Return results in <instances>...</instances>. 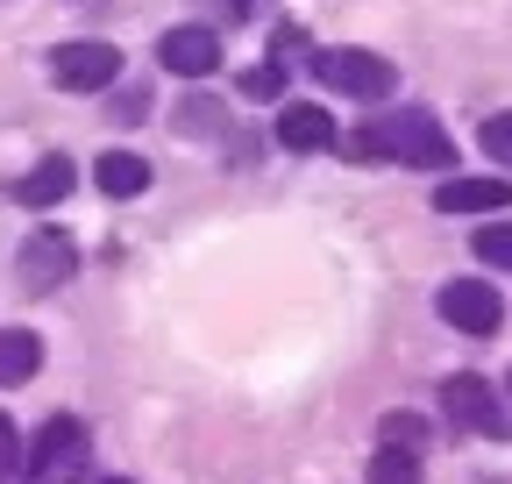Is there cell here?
<instances>
[{
  "instance_id": "cell-1",
  "label": "cell",
  "mask_w": 512,
  "mask_h": 484,
  "mask_svg": "<svg viewBox=\"0 0 512 484\" xmlns=\"http://www.w3.org/2000/svg\"><path fill=\"white\" fill-rule=\"evenodd\" d=\"M349 157H377V164H413V171H448L456 164V143L441 136V121L427 107H392V114H370L356 121V136L342 143Z\"/></svg>"
},
{
  "instance_id": "cell-11",
  "label": "cell",
  "mask_w": 512,
  "mask_h": 484,
  "mask_svg": "<svg viewBox=\"0 0 512 484\" xmlns=\"http://www.w3.org/2000/svg\"><path fill=\"white\" fill-rule=\"evenodd\" d=\"M93 186H100L107 200H143V193H150V164H143L136 150H100V157H93Z\"/></svg>"
},
{
  "instance_id": "cell-22",
  "label": "cell",
  "mask_w": 512,
  "mask_h": 484,
  "mask_svg": "<svg viewBox=\"0 0 512 484\" xmlns=\"http://www.w3.org/2000/svg\"><path fill=\"white\" fill-rule=\"evenodd\" d=\"M505 413H512V378H505Z\"/></svg>"
},
{
  "instance_id": "cell-7",
  "label": "cell",
  "mask_w": 512,
  "mask_h": 484,
  "mask_svg": "<svg viewBox=\"0 0 512 484\" xmlns=\"http://www.w3.org/2000/svg\"><path fill=\"white\" fill-rule=\"evenodd\" d=\"M434 307L456 335H498V321H505V299H498L491 278H448Z\"/></svg>"
},
{
  "instance_id": "cell-14",
  "label": "cell",
  "mask_w": 512,
  "mask_h": 484,
  "mask_svg": "<svg viewBox=\"0 0 512 484\" xmlns=\"http://www.w3.org/2000/svg\"><path fill=\"white\" fill-rule=\"evenodd\" d=\"M43 371V342L29 328H0V392L8 385H29Z\"/></svg>"
},
{
  "instance_id": "cell-19",
  "label": "cell",
  "mask_w": 512,
  "mask_h": 484,
  "mask_svg": "<svg viewBox=\"0 0 512 484\" xmlns=\"http://www.w3.org/2000/svg\"><path fill=\"white\" fill-rule=\"evenodd\" d=\"M484 157H491V164H505V171H512V107H505V114H491V121H484Z\"/></svg>"
},
{
  "instance_id": "cell-12",
  "label": "cell",
  "mask_w": 512,
  "mask_h": 484,
  "mask_svg": "<svg viewBox=\"0 0 512 484\" xmlns=\"http://www.w3.org/2000/svg\"><path fill=\"white\" fill-rule=\"evenodd\" d=\"M72 186H79V164H72V157H43L36 171H22L15 200H22V207H57Z\"/></svg>"
},
{
  "instance_id": "cell-8",
  "label": "cell",
  "mask_w": 512,
  "mask_h": 484,
  "mask_svg": "<svg viewBox=\"0 0 512 484\" xmlns=\"http://www.w3.org/2000/svg\"><path fill=\"white\" fill-rule=\"evenodd\" d=\"M157 65L178 72V79H192V86H207V79L221 72V36L200 29V22H178V29L157 36Z\"/></svg>"
},
{
  "instance_id": "cell-15",
  "label": "cell",
  "mask_w": 512,
  "mask_h": 484,
  "mask_svg": "<svg viewBox=\"0 0 512 484\" xmlns=\"http://www.w3.org/2000/svg\"><path fill=\"white\" fill-rule=\"evenodd\" d=\"M470 250H477V264H484V271H512V221H484Z\"/></svg>"
},
{
  "instance_id": "cell-4",
  "label": "cell",
  "mask_w": 512,
  "mask_h": 484,
  "mask_svg": "<svg viewBox=\"0 0 512 484\" xmlns=\"http://www.w3.org/2000/svg\"><path fill=\"white\" fill-rule=\"evenodd\" d=\"M50 79H57V93H107V86L121 79V50L100 43V36L57 43V50H50Z\"/></svg>"
},
{
  "instance_id": "cell-6",
  "label": "cell",
  "mask_w": 512,
  "mask_h": 484,
  "mask_svg": "<svg viewBox=\"0 0 512 484\" xmlns=\"http://www.w3.org/2000/svg\"><path fill=\"white\" fill-rule=\"evenodd\" d=\"M72 271H79V242L64 228H36L22 242V257H15L22 292H57V285H72Z\"/></svg>"
},
{
  "instance_id": "cell-18",
  "label": "cell",
  "mask_w": 512,
  "mask_h": 484,
  "mask_svg": "<svg viewBox=\"0 0 512 484\" xmlns=\"http://www.w3.org/2000/svg\"><path fill=\"white\" fill-rule=\"evenodd\" d=\"M285 86H292V72L278 65V57H264V65L242 72V93H249V100H285Z\"/></svg>"
},
{
  "instance_id": "cell-10",
  "label": "cell",
  "mask_w": 512,
  "mask_h": 484,
  "mask_svg": "<svg viewBox=\"0 0 512 484\" xmlns=\"http://www.w3.org/2000/svg\"><path fill=\"white\" fill-rule=\"evenodd\" d=\"M512 200V186H505V178H448V186H434V207L441 214H498Z\"/></svg>"
},
{
  "instance_id": "cell-20",
  "label": "cell",
  "mask_w": 512,
  "mask_h": 484,
  "mask_svg": "<svg viewBox=\"0 0 512 484\" xmlns=\"http://www.w3.org/2000/svg\"><path fill=\"white\" fill-rule=\"evenodd\" d=\"M8 477H22V435H15V420L0 413V484Z\"/></svg>"
},
{
  "instance_id": "cell-9",
  "label": "cell",
  "mask_w": 512,
  "mask_h": 484,
  "mask_svg": "<svg viewBox=\"0 0 512 484\" xmlns=\"http://www.w3.org/2000/svg\"><path fill=\"white\" fill-rule=\"evenodd\" d=\"M278 143H285L292 157H313V150H335L342 136H335V121L320 114L313 100H285V107H278Z\"/></svg>"
},
{
  "instance_id": "cell-2",
  "label": "cell",
  "mask_w": 512,
  "mask_h": 484,
  "mask_svg": "<svg viewBox=\"0 0 512 484\" xmlns=\"http://www.w3.org/2000/svg\"><path fill=\"white\" fill-rule=\"evenodd\" d=\"M441 413H448V428H456V435H477V442H505V435H512L505 392H498V385H484L477 371L441 378Z\"/></svg>"
},
{
  "instance_id": "cell-17",
  "label": "cell",
  "mask_w": 512,
  "mask_h": 484,
  "mask_svg": "<svg viewBox=\"0 0 512 484\" xmlns=\"http://www.w3.org/2000/svg\"><path fill=\"white\" fill-rule=\"evenodd\" d=\"M377 449H427V413H384V435H377Z\"/></svg>"
},
{
  "instance_id": "cell-13",
  "label": "cell",
  "mask_w": 512,
  "mask_h": 484,
  "mask_svg": "<svg viewBox=\"0 0 512 484\" xmlns=\"http://www.w3.org/2000/svg\"><path fill=\"white\" fill-rule=\"evenodd\" d=\"M171 121H178V136H185V143H221V129H228V107H221L207 86H192V93L178 100V114H171Z\"/></svg>"
},
{
  "instance_id": "cell-21",
  "label": "cell",
  "mask_w": 512,
  "mask_h": 484,
  "mask_svg": "<svg viewBox=\"0 0 512 484\" xmlns=\"http://www.w3.org/2000/svg\"><path fill=\"white\" fill-rule=\"evenodd\" d=\"M100 484H136V477H100Z\"/></svg>"
},
{
  "instance_id": "cell-3",
  "label": "cell",
  "mask_w": 512,
  "mask_h": 484,
  "mask_svg": "<svg viewBox=\"0 0 512 484\" xmlns=\"http://www.w3.org/2000/svg\"><path fill=\"white\" fill-rule=\"evenodd\" d=\"M313 79L328 86V93H349V100H384L399 86V65L392 57H377V50H356V43H342V50H313Z\"/></svg>"
},
{
  "instance_id": "cell-5",
  "label": "cell",
  "mask_w": 512,
  "mask_h": 484,
  "mask_svg": "<svg viewBox=\"0 0 512 484\" xmlns=\"http://www.w3.org/2000/svg\"><path fill=\"white\" fill-rule=\"evenodd\" d=\"M72 463H86V420L79 413H50L22 442V477H64Z\"/></svg>"
},
{
  "instance_id": "cell-16",
  "label": "cell",
  "mask_w": 512,
  "mask_h": 484,
  "mask_svg": "<svg viewBox=\"0 0 512 484\" xmlns=\"http://www.w3.org/2000/svg\"><path fill=\"white\" fill-rule=\"evenodd\" d=\"M370 484H420L413 449H370Z\"/></svg>"
}]
</instances>
